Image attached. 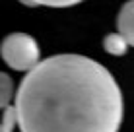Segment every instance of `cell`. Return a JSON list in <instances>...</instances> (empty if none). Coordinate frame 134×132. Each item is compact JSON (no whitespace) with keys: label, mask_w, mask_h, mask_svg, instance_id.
<instances>
[{"label":"cell","mask_w":134,"mask_h":132,"mask_svg":"<svg viewBox=\"0 0 134 132\" xmlns=\"http://www.w3.org/2000/svg\"><path fill=\"white\" fill-rule=\"evenodd\" d=\"M21 132H119L122 91L113 74L84 54H54L21 80L16 93Z\"/></svg>","instance_id":"6da1fadb"},{"label":"cell","mask_w":134,"mask_h":132,"mask_svg":"<svg viewBox=\"0 0 134 132\" xmlns=\"http://www.w3.org/2000/svg\"><path fill=\"white\" fill-rule=\"evenodd\" d=\"M0 56L12 70L31 72L41 62V49L31 35L10 33L0 45Z\"/></svg>","instance_id":"7a4b0ae2"},{"label":"cell","mask_w":134,"mask_h":132,"mask_svg":"<svg viewBox=\"0 0 134 132\" xmlns=\"http://www.w3.org/2000/svg\"><path fill=\"white\" fill-rule=\"evenodd\" d=\"M117 27H119V33L128 43V47H134V0L126 2L121 8L117 18Z\"/></svg>","instance_id":"3957f363"},{"label":"cell","mask_w":134,"mask_h":132,"mask_svg":"<svg viewBox=\"0 0 134 132\" xmlns=\"http://www.w3.org/2000/svg\"><path fill=\"white\" fill-rule=\"evenodd\" d=\"M103 49L113 56H122L128 51V43L124 41V37L121 33H109L103 39Z\"/></svg>","instance_id":"277c9868"},{"label":"cell","mask_w":134,"mask_h":132,"mask_svg":"<svg viewBox=\"0 0 134 132\" xmlns=\"http://www.w3.org/2000/svg\"><path fill=\"white\" fill-rule=\"evenodd\" d=\"M14 97V82L6 72H0V109L6 111Z\"/></svg>","instance_id":"5b68a950"},{"label":"cell","mask_w":134,"mask_h":132,"mask_svg":"<svg viewBox=\"0 0 134 132\" xmlns=\"http://www.w3.org/2000/svg\"><path fill=\"white\" fill-rule=\"evenodd\" d=\"M18 124V115H16V107L10 105L4 111L2 120H0V132H14V126Z\"/></svg>","instance_id":"8992f818"},{"label":"cell","mask_w":134,"mask_h":132,"mask_svg":"<svg viewBox=\"0 0 134 132\" xmlns=\"http://www.w3.org/2000/svg\"><path fill=\"white\" fill-rule=\"evenodd\" d=\"M33 4H45V6H72L74 2H33Z\"/></svg>","instance_id":"52a82bcc"}]
</instances>
